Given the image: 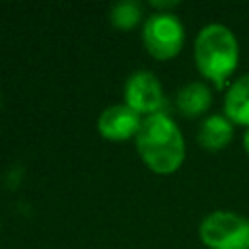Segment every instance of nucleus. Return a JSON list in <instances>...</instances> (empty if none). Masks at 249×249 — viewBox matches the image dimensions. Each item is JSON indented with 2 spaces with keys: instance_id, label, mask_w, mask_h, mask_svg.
I'll return each mask as SVG.
<instances>
[{
  "instance_id": "9d476101",
  "label": "nucleus",
  "mask_w": 249,
  "mask_h": 249,
  "mask_svg": "<svg viewBox=\"0 0 249 249\" xmlns=\"http://www.w3.org/2000/svg\"><path fill=\"white\" fill-rule=\"evenodd\" d=\"M142 4L136 0H121L115 2L109 10V19L119 29H132L142 19Z\"/></svg>"
},
{
  "instance_id": "f257e3e1",
  "label": "nucleus",
  "mask_w": 249,
  "mask_h": 249,
  "mask_svg": "<svg viewBox=\"0 0 249 249\" xmlns=\"http://www.w3.org/2000/svg\"><path fill=\"white\" fill-rule=\"evenodd\" d=\"M134 144L142 161L158 175L177 171L185 160V138L177 123L167 113H156L142 119Z\"/></svg>"
},
{
  "instance_id": "f03ea898",
  "label": "nucleus",
  "mask_w": 249,
  "mask_h": 249,
  "mask_svg": "<svg viewBox=\"0 0 249 249\" xmlns=\"http://www.w3.org/2000/svg\"><path fill=\"white\" fill-rule=\"evenodd\" d=\"M195 64L216 88H224L239 62V45L233 31L224 23H206L195 39Z\"/></svg>"
},
{
  "instance_id": "7ed1b4c3",
  "label": "nucleus",
  "mask_w": 249,
  "mask_h": 249,
  "mask_svg": "<svg viewBox=\"0 0 249 249\" xmlns=\"http://www.w3.org/2000/svg\"><path fill=\"white\" fill-rule=\"evenodd\" d=\"M198 237L208 249H249V218L214 210L200 220Z\"/></svg>"
},
{
  "instance_id": "6e6552de",
  "label": "nucleus",
  "mask_w": 249,
  "mask_h": 249,
  "mask_svg": "<svg viewBox=\"0 0 249 249\" xmlns=\"http://www.w3.org/2000/svg\"><path fill=\"white\" fill-rule=\"evenodd\" d=\"M198 144L206 150H222L233 138V123L220 113H212L202 119L198 132Z\"/></svg>"
},
{
  "instance_id": "423d86ee",
  "label": "nucleus",
  "mask_w": 249,
  "mask_h": 249,
  "mask_svg": "<svg viewBox=\"0 0 249 249\" xmlns=\"http://www.w3.org/2000/svg\"><path fill=\"white\" fill-rule=\"evenodd\" d=\"M142 119L144 117L132 111L126 103H115L105 107L97 117V130L107 140H128L138 134Z\"/></svg>"
},
{
  "instance_id": "39448f33",
  "label": "nucleus",
  "mask_w": 249,
  "mask_h": 249,
  "mask_svg": "<svg viewBox=\"0 0 249 249\" xmlns=\"http://www.w3.org/2000/svg\"><path fill=\"white\" fill-rule=\"evenodd\" d=\"M124 103L140 117L161 113L165 95L161 82L152 70H134L124 82Z\"/></svg>"
},
{
  "instance_id": "0eeeda50",
  "label": "nucleus",
  "mask_w": 249,
  "mask_h": 249,
  "mask_svg": "<svg viewBox=\"0 0 249 249\" xmlns=\"http://www.w3.org/2000/svg\"><path fill=\"white\" fill-rule=\"evenodd\" d=\"M224 115L233 123L249 128V72L235 78L224 95Z\"/></svg>"
},
{
  "instance_id": "20e7f679",
  "label": "nucleus",
  "mask_w": 249,
  "mask_h": 249,
  "mask_svg": "<svg viewBox=\"0 0 249 249\" xmlns=\"http://www.w3.org/2000/svg\"><path fill=\"white\" fill-rule=\"evenodd\" d=\"M142 41L154 58H173L185 43L183 21L173 12H154L142 23Z\"/></svg>"
},
{
  "instance_id": "9b49d317",
  "label": "nucleus",
  "mask_w": 249,
  "mask_h": 249,
  "mask_svg": "<svg viewBox=\"0 0 249 249\" xmlns=\"http://www.w3.org/2000/svg\"><path fill=\"white\" fill-rule=\"evenodd\" d=\"M243 148H245V152L249 156V128H245V132H243Z\"/></svg>"
},
{
  "instance_id": "1a4fd4ad",
  "label": "nucleus",
  "mask_w": 249,
  "mask_h": 249,
  "mask_svg": "<svg viewBox=\"0 0 249 249\" xmlns=\"http://www.w3.org/2000/svg\"><path fill=\"white\" fill-rule=\"evenodd\" d=\"M212 103L210 88L204 82H189L177 89L175 105L185 117H198L202 115Z\"/></svg>"
}]
</instances>
